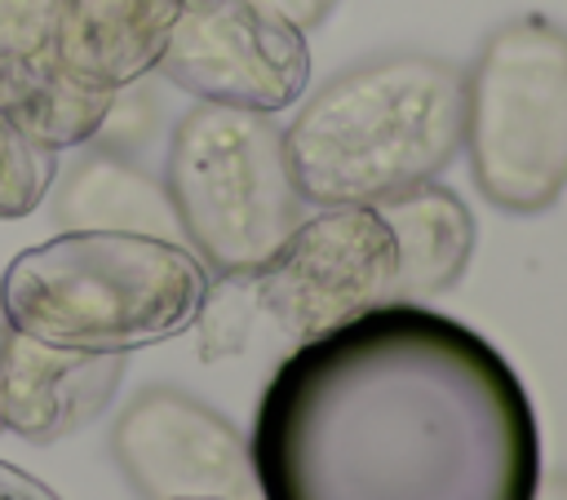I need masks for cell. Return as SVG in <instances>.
I'll list each match as a JSON object with an SVG mask.
<instances>
[{"instance_id":"obj_1","label":"cell","mask_w":567,"mask_h":500,"mask_svg":"<svg viewBox=\"0 0 567 500\" xmlns=\"http://www.w3.org/2000/svg\"><path fill=\"white\" fill-rule=\"evenodd\" d=\"M248 456L261 500H532L540 482L514 367L416 301L292 345Z\"/></svg>"},{"instance_id":"obj_2","label":"cell","mask_w":567,"mask_h":500,"mask_svg":"<svg viewBox=\"0 0 567 500\" xmlns=\"http://www.w3.org/2000/svg\"><path fill=\"white\" fill-rule=\"evenodd\" d=\"M465 80L452 62L390 53L359 62L284 128L288 168L306 208L377 204L439 177L461 150Z\"/></svg>"},{"instance_id":"obj_3","label":"cell","mask_w":567,"mask_h":500,"mask_svg":"<svg viewBox=\"0 0 567 500\" xmlns=\"http://www.w3.org/2000/svg\"><path fill=\"white\" fill-rule=\"evenodd\" d=\"M204 288L208 270L186 243L128 230H58L22 248L0 274L4 314L18 332L97 354H128L186 332Z\"/></svg>"},{"instance_id":"obj_4","label":"cell","mask_w":567,"mask_h":500,"mask_svg":"<svg viewBox=\"0 0 567 500\" xmlns=\"http://www.w3.org/2000/svg\"><path fill=\"white\" fill-rule=\"evenodd\" d=\"M164 190L182 243L213 274L261 265L306 217L284 128L248 106L195 102L168 137Z\"/></svg>"},{"instance_id":"obj_5","label":"cell","mask_w":567,"mask_h":500,"mask_svg":"<svg viewBox=\"0 0 567 500\" xmlns=\"http://www.w3.org/2000/svg\"><path fill=\"white\" fill-rule=\"evenodd\" d=\"M461 80V146L483 199L514 217L554 208L567 190V27L518 13L478 44Z\"/></svg>"},{"instance_id":"obj_6","label":"cell","mask_w":567,"mask_h":500,"mask_svg":"<svg viewBox=\"0 0 567 500\" xmlns=\"http://www.w3.org/2000/svg\"><path fill=\"white\" fill-rule=\"evenodd\" d=\"M248 279L257 327L301 345L377 305H394L399 252L377 204H337L306 212Z\"/></svg>"},{"instance_id":"obj_7","label":"cell","mask_w":567,"mask_h":500,"mask_svg":"<svg viewBox=\"0 0 567 500\" xmlns=\"http://www.w3.org/2000/svg\"><path fill=\"white\" fill-rule=\"evenodd\" d=\"M155 71L199 97L248 111H284L310 84L306 31L257 0H208L182 9Z\"/></svg>"},{"instance_id":"obj_8","label":"cell","mask_w":567,"mask_h":500,"mask_svg":"<svg viewBox=\"0 0 567 500\" xmlns=\"http://www.w3.org/2000/svg\"><path fill=\"white\" fill-rule=\"evenodd\" d=\"M111 451L146 500L226 496L248 500L257 491L252 456L239 429L182 389H146L115 420Z\"/></svg>"},{"instance_id":"obj_9","label":"cell","mask_w":567,"mask_h":500,"mask_svg":"<svg viewBox=\"0 0 567 500\" xmlns=\"http://www.w3.org/2000/svg\"><path fill=\"white\" fill-rule=\"evenodd\" d=\"M128 354L62 350L27 332H9L0 354V434L58 442L106 412L124 381Z\"/></svg>"},{"instance_id":"obj_10","label":"cell","mask_w":567,"mask_h":500,"mask_svg":"<svg viewBox=\"0 0 567 500\" xmlns=\"http://www.w3.org/2000/svg\"><path fill=\"white\" fill-rule=\"evenodd\" d=\"M177 18V0H66L62 66L97 88H128L155 71Z\"/></svg>"},{"instance_id":"obj_11","label":"cell","mask_w":567,"mask_h":500,"mask_svg":"<svg viewBox=\"0 0 567 500\" xmlns=\"http://www.w3.org/2000/svg\"><path fill=\"white\" fill-rule=\"evenodd\" d=\"M377 212L385 217L399 252V279L394 296L425 305L430 296L447 292L474 252V217L461 204L456 190L430 181H416L399 195L377 199Z\"/></svg>"},{"instance_id":"obj_12","label":"cell","mask_w":567,"mask_h":500,"mask_svg":"<svg viewBox=\"0 0 567 500\" xmlns=\"http://www.w3.org/2000/svg\"><path fill=\"white\" fill-rule=\"evenodd\" d=\"M53 221L58 230H128L182 243L164 181L133 168L115 150H93L62 177L53 190Z\"/></svg>"},{"instance_id":"obj_13","label":"cell","mask_w":567,"mask_h":500,"mask_svg":"<svg viewBox=\"0 0 567 500\" xmlns=\"http://www.w3.org/2000/svg\"><path fill=\"white\" fill-rule=\"evenodd\" d=\"M66 0H0V111H22L62 66Z\"/></svg>"},{"instance_id":"obj_14","label":"cell","mask_w":567,"mask_h":500,"mask_svg":"<svg viewBox=\"0 0 567 500\" xmlns=\"http://www.w3.org/2000/svg\"><path fill=\"white\" fill-rule=\"evenodd\" d=\"M120 88H97L71 71H62L53 84H44L22 111H13V119L49 150H71L97 137L111 102Z\"/></svg>"},{"instance_id":"obj_15","label":"cell","mask_w":567,"mask_h":500,"mask_svg":"<svg viewBox=\"0 0 567 500\" xmlns=\"http://www.w3.org/2000/svg\"><path fill=\"white\" fill-rule=\"evenodd\" d=\"M190 327L199 332V358L204 363L244 354L257 336V296H252L248 270H230V274L208 279Z\"/></svg>"},{"instance_id":"obj_16","label":"cell","mask_w":567,"mask_h":500,"mask_svg":"<svg viewBox=\"0 0 567 500\" xmlns=\"http://www.w3.org/2000/svg\"><path fill=\"white\" fill-rule=\"evenodd\" d=\"M58 181V150L40 146L9 111H0V221L35 212Z\"/></svg>"},{"instance_id":"obj_17","label":"cell","mask_w":567,"mask_h":500,"mask_svg":"<svg viewBox=\"0 0 567 500\" xmlns=\"http://www.w3.org/2000/svg\"><path fill=\"white\" fill-rule=\"evenodd\" d=\"M257 4L270 9V13H279L284 22H292L297 31H315L337 9V0H257Z\"/></svg>"},{"instance_id":"obj_18","label":"cell","mask_w":567,"mask_h":500,"mask_svg":"<svg viewBox=\"0 0 567 500\" xmlns=\"http://www.w3.org/2000/svg\"><path fill=\"white\" fill-rule=\"evenodd\" d=\"M0 500H62L53 487H44L40 478H31L27 469L0 460Z\"/></svg>"},{"instance_id":"obj_19","label":"cell","mask_w":567,"mask_h":500,"mask_svg":"<svg viewBox=\"0 0 567 500\" xmlns=\"http://www.w3.org/2000/svg\"><path fill=\"white\" fill-rule=\"evenodd\" d=\"M532 500H567V473L563 478H549V482H536V496Z\"/></svg>"},{"instance_id":"obj_20","label":"cell","mask_w":567,"mask_h":500,"mask_svg":"<svg viewBox=\"0 0 567 500\" xmlns=\"http://www.w3.org/2000/svg\"><path fill=\"white\" fill-rule=\"evenodd\" d=\"M9 332H13V323H9V314H4V296H0V354H4V341H9Z\"/></svg>"},{"instance_id":"obj_21","label":"cell","mask_w":567,"mask_h":500,"mask_svg":"<svg viewBox=\"0 0 567 500\" xmlns=\"http://www.w3.org/2000/svg\"><path fill=\"white\" fill-rule=\"evenodd\" d=\"M182 9H195V4H208V0H177Z\"/></svg>"},{"instance_id":"obj_22","label":"cell","mask_w":567,"mask_h":500,"mask_svg":"<svg viewBox=\"0 0 567 500\" xmlns=\"http://www.w3.org/2000/svg\"><path fill=\"white\" fill-rule=\"evenodd\" d=\"M190 500H226V496H190Z\"/></svg>"}]
</instances>
